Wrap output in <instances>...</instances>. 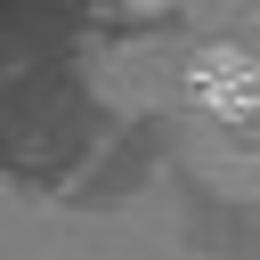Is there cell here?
Instances as JSON below:
<instances>
[{"label":"cell","instance_id":"6da1fadb","mask_svg":"<svg viewBox=\"0 0 260 260\" xmlns=\"http://www.w3.org/2000/svg\"><path fill=\"white\" fill-rule=\"evenodd\" d=\"M195 89H203V106H219V114H252V106H260V65L236 57V49H219V57L195 65Z\"/></svg>","mask_w":260,"mask_h":260},{"label":"cell","instance_id":"7a4b0ae2","mask_svg":"<svg viewBox=\"0 0 260 260\" xmlns=\"http://www.w3.org/2000/svg\"><path fill=\"white\" fill-rule=\"evenodd\" d=\"M138 8H154V0H138Z\"/></svg>","mask_w":260,"mask_h":260}]
</instances>
